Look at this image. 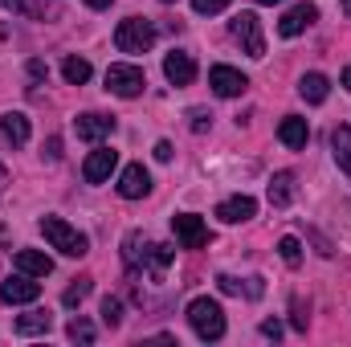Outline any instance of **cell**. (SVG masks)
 Listing matches in <instances>:
<instances>
[{"label":"cell","instance_id":"obj_1","mask_svg":"<svg viewBox=\"0 0 351 347\" xmlns=\"http://www.w3.org/2000/svg\"><path fill=\"white\" fill-rule=\"evenodd\" d=\"M188 323L204 344H217L225 335V311H221L217 298H192L188 302Z\"/></svg>","mask_w":351,"mask_h":347},{"label":"cell","instance_id":"obj_2","mask_svg":"<svg viewBox=\"0 0 351 347\" xmlns=\"http://www.w3.org/2000/svg\"><path fill=\"white\" fill-rule=\"evenodd\" d=\"M41 233H45V241L53 246V250H62L66 258H82L90 250V237L86 233H78L70 221H62V217H41Z\"/></svg>","mask_w":351,"mask_h":347},{"label":"cell","instance_id":"obj_3","mask_svg":"<svg viewBox=\"0 0 351 347\" xmlns=\"http://www.w3.org/2000/svg\"><path fill=\"white\" fill-rule=\"evenodd\" d=\"M114 45H119V53H147V49L156 45V25H152L147 16H127V21H119Z\"/></svg>","mask_w":351,"mask_h":347},{"label":"cell","instance_id":"obj_4","mask_svg":"<svg viewBox=\"0 0 351 347\" xmlns=\"http://www.w3.org/2000/svg\"><path fill=\"white\" fill-rule=\"evenodd\" d=\"M143 86H147V74H143L139 66L114 62V66L106 70V90L119 94V98H135V94H143Z\"/></svg>","mask_w":351,"mask_h":347},{"label":"cell","instance_id":"obj_5","mask_svg":"<svg viewBox=\"0 0 351 347\" xmlns=\"http://www.w3.org/2000/svg\"><path fill=\"white\" fill-rule=\"evenodd\" d=\"M229 33L241 41V49L250 53V58H265V37H262V21L254 16V12H237L233 21H229Z\"/></svg>","mask_w":351,"mask_h":347},{"label":"cell","instance_id":"obj_6","mask_svg":"<svg viewBox=\"0 0 351 347\" xmlns=\"http://www.w3.org/2000/svg\"><path fill=\"white\" fill-rule=\"evenodd\" d=\"M41 298V282H33V274H12L0 282V302L21 307V302H37Z\"/></svg>","mask_w":351,"mask_h":347},{"label":"cell","instance_id":"obj_7","mask_svg":"<svg viewBox=\"0 0 351 347\" xmlns=\"http://www.w3.org/2000/svg\"><path fill=\"white\" fill-rule=\"evenodd\" d=\"M172 233H176V241H180V250H200V246L208 241L204 221H200V217H192V213L172 217Z\"/></svg>","mask_w":351,"mask_h":347},{"label":"cell","instance_id":"obj_8","mask_svg":"<svg viewBox=\"0 0 351 347\" xmlns=\"http://www.w3.org/2000/svg\"><path fill=\"white\" fill-rule=\"evenodd\" d=\"M74 131H78V139H86V143H102V139L114 135V119L90 110V115H78V119H74Z\"/></svg>","mask_w":351,"mask_h":347},{"label":"cell","instance_id":"obj_9","mask_svg":"<svg viewBox=\"0 0 351 347\" xmlns=\"http://www.w3.org/2000/svg\"><path fill=\"white\" fill-rule=\"evenodd\" d=\"M114 168H119V152H110V147H94V152L86 156V164H82V176H86V184H106Z\"/></svg>","mask_w":351,"mask_h":347},{"label":"cell","instance_id":"obj_10","mask_svg":"<svg viewBox=\"0 0 351 347\" xmlns=\"http://www.w3.org/2000/svg\"><path fill=\"white\" fill-rule=\"evenodd\" d=\"M208 86L217 90L221 98H237V94H245L250 78H245L241 70H233V66H213V70H208Z\"/></svg>","mask_w":351,"mask_h":347},{"label":"cell","instance_id":"obj_11","mask_svg":"<svg viewBox=\"0 0 351 347\" xmlns=\"http://www.w3.org/2000/svg\"><path fill=\"white\" fill-rule=\"evenodd\" d=\"M164 78H168L172 86H192V82H196V62H192V53L172 49V53L164 58Z\"/></svg>","mask_w":351,"mask_h":347},{"label":"cell","instance_id":"obj_12","mask_svg":"<svg viewBox=\"0 0 351 347\" xmlns=\"http://www.w3.org/2000/svg\"><path fill=\"white\" fill-rule=\"evenodd\" d=\"M152 192V176L143 164H127L123 176H119V196L123 200H139V196H147Z\"/></svg>","mask_w":351,"mask_h":347},{"label":"cell","instance_id":"obj_13","mask_svg":"<svg viewBox=\"0 0 351 347\" xmlns=\"http://www.w3.org/2000/svg\"><path fill=\"white\" fill-rule=\"evenodd\" d=\"M315 21H319V8H315V4H294V8L278 21V33H282V37H298V33H306Z\"/></svg>","mask_w":351,"mask_h":347},{"label":"cell","instance_id":"obj_14","mask_svg":"<svg viewBox=\"0 0 351 347\" xmlns=\"http://www.w3.org/2000/svg\"><path fill=\"white\" fill-rule=\"evenodd\" d=\"M217 217H221L225 225L254 221V217H258V200H254V196H229V200H221V204H217Z\"/></svg>","mask_w":351,"mask_h":347},{"label":"cell","instance_id":"obj_15","mask_svg":"<svg viewBox=\"0 0 351 347\" xmlns=\"http://www.w3.org/2000/svg\"><path fill=\"white\" fill-rule=\"evenodd\" d=\"M0 139L8 147H25L29 143V115H21V110L0 115Z\"/></svg>","mask_w":351,"mask_h":347},{"label":"cell","instance_id":"obj_16","mask_svg":"<svg viewBox=\"0 0 351 347\" xmlns=\"http://www.w3.org/2000/svg\"><path fill=\"white\" fill-rule=\"evenodd\" d=\"M147 254H152V241H147V237H143L139 229L123 237V261H127V270H131V274L147 270Z\"/></svg>","mask_w":351,"mask_h":347},{"label":"cell","instance_id":"obj_17","mask_svg":"<svg viewBox=\"0 0 351 347\" xmlns=\"http://www.w3.org/2000/svg\"><path fill=\"white\" fill-rule=\"evenodd\" d=\"M278 139H282L290 152L306 147V139H311V127H306V119H298V115H286V119H282V127H278Z\"/></svg>","mask_w":351,"mask_h":347},{"label":"cell","instance_id":"obj_18","mask_svg":"<svg viewBox=\"0 0 351 347\" xmlns=\"http://www.w3.org/2000/svg\"><path fill=\"white\" fill-rule=\"evenodd\" d=\"M16 270L21 274H33V278H45V274H53V261L45 258L41 250H16Z\"/></svg>","mask_w":351,"mask_h":347},{"label":"cell","instance_id":"obj_19","mask_svg":"<svg viewBox=\"0 0 351 347\" xmlns=\"http://www.w3.org/2000/svg\"><path fill=\"white\" fill-rule=\"evenodd\" d=\"M53 327V315L49 311H29L16 319V335H45Z\"/></svg>","mask_w":351,"mask_h":347},{"label":"cell","instance_id":"obj_20","mask_svg":"<svg viewBox=\"0 0 351 347\" xmlns=\"http://www.w3.org/2000/svg\"><path fill=\"white\" fill-rule=\"evenodd\" d=\"M331 147H335V164L351 180V127H335L331 131Z\"/></svg>","mask_w":351,"mask_h":347},{"label":"cell","instance_id":"obj_21","mask_svg":"<svg viewBox=\"0 0 351 347\" xmlns=\"http://www.w3.org/2000/svg\"><path fill=\"white\" fill-rule=\"evenodd\" d=\"M290 196H294V176L278 172L274 180H269V204H274V208H286V204H290Z\"/></svg>","mask_w":351,"mask_h":347},{"label":"cell","instance_id":"obj_22","mask_svg":"<svg viewBox=\"0 0 351 347\" xmlns=\"http://www.w3.org/2000/svg\"><path fill=\"white\" fill-rule=\"evenodd\" d=\"M327 90H331V82L323 74H302V82H298V94L306 102H327Z\"/></svg>","mask_w":351,"mask_h":347},{"label":"cell","instance_id":"obj_23","mask_svg":"<svg viewBox=\"0 0 351 347\" xmlns=\"http://www.w3.org/2000/svg\"><path fill=\"white\" fill-rule=\"evenodd\" d=\"M62 74H66L70 86H86L90 82V62L86 58H66V62H62Z\"/></svg>","mask_w":351,"mask_h":347},{"label":"cell","instance_id":"obj_24","mask_svg":"<svg viewBox=\"0 0 351 347\" xmlns=\"http://www.w3.org/2000/svg\"><path fill=\"white\" fill-rule=\"evenodd\" d=\"M0 8H8L16 16H29V21H41L45 16V4L41 0H0Z\"/></svg>","mask_w":351,"mask_h":347},{"label":"cell","instance_id":"obj_25","mask_svg":"<svg viewBox=\"0 0 351 347\" xmlns=\"http://www.w3.org/2000/svg\"><path fill=\"white\" fill-rule=\"evenodd\" d=\"M172 258H176L172 246H152V254H147V270H152V274L160 278V274H164V270L172 265Z\"/></svg>","mask_w":351,"mask_h":347},{"label":"cell","instance_id":"obj_26","mask_svg":"<svg viewBox=\"0 0 351 347\" xmlns=\"http://www.w3.org/2000/svg\"><path fill=\"white\" fill-rule=\"evenodd\" d=\"M90 294V278H74V286H66V294H62V307H82V298Z\"/></svg>","mask_w":351,"mask_h":347},{"label":"cell","instance_id":"obj_27","mask_svg":"<svg viewBox=\"0 0 351 347\" xmlns=\"http://www.w3.org/2000/svg\"><path fill=\"white\" fill-rule=\"evenodd\" d=\"M66 331H70V339H74V344H94V323L82 319V315H78V319H70V327H66Z\"/></svg>","mask_w":351,"mask_h":347},{"label":"cell","instance_id":"obj_28","mask_svg":"<svg viewBox=\"0 0 351 347\" xmlns=\"http://www.w3.org/2000/svg\"><path fill=\"white\" fill-rule=\"evenodd\" d=\"M278 254H282L286 265H298V261H302V246H298V237H282V241H278Z\"/></svg>","mask_w":351,"mask_h":347},{"label":"cell","instance_id":"obj_29","mask_svg":"<svg viewBox=\"0 0 351 347\" xmlns=\"http://www.w3.org/2000/svg\"><path fill=\"white\" fill-rule=\"evenodd\" d=\"M102 323L106 327H119L123 323V302L119 298H102Z\"/></svg>","mask_w":351,"mask_h":347},{"label":"cell","instance_id":"obj_30","mask_svg":"<svg viewBox=\"0 0 351 347\" xmlns=\"http://www.w3.org/2000/svg\"><path fill=\"white\" fill-rule=\"evenodd\" d=\"M192 8H196L200 16H213V12H225L229 0H192Z\"/></svg>","mask_w":351,"mask_h":347},{"label":"cell","instance_id":"obj_31","mask_svg":"<svg viewBox=\"0 0 351 347\" xmlns=\"http://www.w3.org/2000/svg\"><path fill=\"white\" fill-rule=\"evenodd\" d=\"M188 119H192V131H208V123H213V115H208V110H192Z\"/></svg>","mask_w":351,"mask_h":347},{"label":"cell","instance_id":"obj_32","mask_svg":"<svg viewBox=\"0 0 351 347\" xmlns=\"http://www.w3.org/2000/svg\"><path fill=\"white\" fill-rule=\"evenodd\" d=\"M262 335H265V339H282V323H278V319H265Z\"/></svg>","mask_w":351,"mask_h":347},{"label":"cell","instance_id":"obj_33","mask_svg":"<svg viewBox=\"0 0 351 347\" xmlns=\"http://www.w3.org/2000/svg\"><path fill=\"white\" fill-rule=\"evenodd\" d=\"M217 282H221V290H225V294H241V282H237V278H229V274H221Z\"/></svg>","mask_w":351,"mask_h":347},{"label":"cell","instance_id":"obj_34","mask_svg":"<svg viewBox=\"0 0 351 347\" xmlns=\"http://www.w3.org/2000/svg\"><path fill=\"white\" fill-rule=\"evenodd\" d=\"M156 160H164V164L172 160V143H168V139H160V143H156Z\"/></svg>","mask_w":351,"mask_h":347},{"label":"cell","instance_id":"obj_35","mask_svg":"<svg viewBox=\"0 0 351 347\" xmlns=\"http://www.w3.org/2000/svg\"><path fill=\"white\" fill-rule=\"evenodd\" d=\"M45 156L58 160V156H62V139H49V143H45Z\"/></svg>","mask_w":351,"mask_h":347},{"label":"cell","instance_id":"obj_36","mask_svg":"<svg viewBox=\"0 0 351 347\" xmlns=\"http://www.w3.org/2000/svg\"><path fill=\"white\" fill-rule=\"evenodd\" d=\"M29 74H33V78H45L49 70H45V62H29Z\"/></svg>","mask_w":351,"mask_h":347},{"label":"cell","instance_id":"obj_37","mask_svg":"<svg viewBox=\"0 0 351 347\" xmlns=\"http://www.w3.org/2000/svg\"><path fill=\"white\" fill-rule=\"evenodd\" d=\"M339 82H343V90H351V66L343 70V74H339Z\"/></svg>","mask_w":351,"mask_h":347},{"label":"cell","instance_id":"obj_38","mask_svg":"<svg viewBox=\"0 0 351 347\" xmlns=\"http://www.w3.org/2000/svg\"><path fill=\"white\" fill-rule=\"evenodd\" d=\"M90 8H110V0H86Z\"/></svg>","mask_w":351,"mask_h":347},{"label":"cell","instance_id":"obj_39","mask_svg":"<svg viewBox=\"0 0 351 347\" xmlns=\"http://www.w3.org/2000/svg\"><path fill=\"white\" fill-rule=\"evenodd\" d=\"M4 184H8V172H4V168H0V192H4Z\"/></svg>","mask_w":351,"mask_h":347},{"label":"cell","instance_id":"obj_40","mask_svg":"<svg viewBox=\"0 0 351 347\" xmlns=\"http://www.w3.org/2000/svg\"><path fill=\"white\" fill-rule=\"evenodd\" d=\"M258 4H282V0H258Z\"/></svg>","mask_w":351,"mask_h":347},{"label":"cell","instance_id":"obj_41","mask_svg":"<svg viewBox=\"0 0 351 347\" xmlns=\"http://www.w3.org/2000/svg\"><path fill=\"white\" fill-rule=\"evenodd\" d=\"M343 8H348V12H351V0H343Z\"/></svg>","mask_w":351,"mask_h":347},{"label":"cell","instance_id":"obj_42","mask_svg":"<svg viewBox=\"0 0 351 347\" xmlns=\"http://www.w3.org/2000/svg\"><path fill=\"white\" fill-rule=\"evenodd\" d=\"M164 4H176V0H164Z\"/></svg>","mask_w":351,"mask_h":347}]
</instances>
